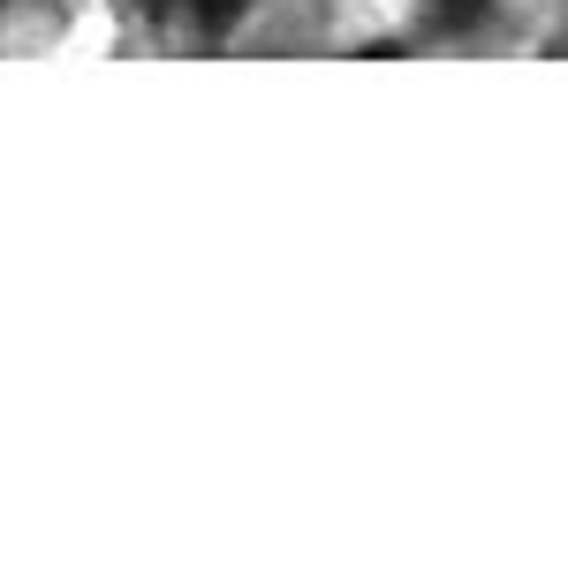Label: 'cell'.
Instances as JSON below:
<instances>
[{
  "instance_id": "6da1fadb",
  "label": "cell",
  "mask_w": 568,
  "mask_h": 568,
  "mask_svg": "<svg viewBox=\"0 0 568 568\" xmlns=\"http://www.w3.org/2000/svg\"><path fill=\"white\" fill-rule=\"evenodd\" d=\"M433 8H439V16H478L485 0H433Z\"/></svg>"
}]
</instances>
